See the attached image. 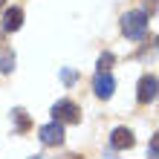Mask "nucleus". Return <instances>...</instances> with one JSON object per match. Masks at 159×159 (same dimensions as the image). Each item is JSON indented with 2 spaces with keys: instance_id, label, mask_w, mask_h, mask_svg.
Returning <instances> with one entry per match:
<instances>
[{
  "instance_id": "f257e3e1",
  "label": "nucleus",
  "mask_w": 159,
  "mask_h": 159,
  "mask_svg": "<svg viewBox=\"0 0 159 159\" xmlns=\"http://www.w3.org/2000/svg\"><path fill=\"white\" fill-rule=\"evenodd\" d=\"M145 29H148V15L145 12H127L125 17H121V32H125L127 38L139 41L145 35Z\"/></svg>"
},
{
  "instance_id": "f03ea898",
  "label": "nucleus",
  "mask_w": 159,
  "mask_h": 159,
  "mask_svg": "<svg viewBox=\"0 0 159 159\" xmlns=\"http://www.w3.org/2000/svg\"><path fill=\"white\" fill-rule=\"evenodd\" d=\"M52 119L58 121V125H78L81 121V110L78 104H72V101H58V104H52Z\"/></svg>"
},
{
  "instance_id": "7ed1b4c3",
  "label": "nucleus",
  "mask_w": 159,
  "mask_h": 159,
  "mask_svg": "<svg viewBox=\"0 0 159 159\" xmlns=\"http://www.w3.org/2000/svg\"><path fill=\"white\" fill-rule=\"evenodd\" d=\"M41 142L43 145H61L64 142V125H58V121H52V125H43L38 130Z\"/></svg>"
},
{
  "instance_id": "20e7f679",
  "label": "nucleus",
  "mask_w": 159,
  "mask_h": 159,
  "mask_svg": "<svg viewBox=\"0 0 159 159\" xmlns=\"http://www.w3.org/2000/svg\"><path fill=\"white\" fill-rule=\"evenodd\" d=\"M93 90H96L98 98H110V96H113V90H116L113 75H110V72H98L96 81H93Z\"/></svg>"
},
{
  "instance_id": "39448f33",
  "label": "nucleus",
  "mask_w": 159,
  "mask_h": 159,
  "mask_svg": "<svg viewBox=\"0 0 159 159\" xmlns=\"http://www.w3.org/2000/svg\"><path fill=\"white\" fill-rule=\"evenodd\" d=\"M136 98L142 101V104H148V101H153V98H156V75H145L142 81H139V93H136Z\"/></svg>"
},
{
  "instance_id": "423d86ee",
  "label": "nucleus",
  "mask_w": 159,
  "mask_h": 159,
  "mask_svg": "<svg viewBox=\"0 0 159 159\" xmlns=\"http://www.w3.org/2000/svg\"><path fill=\"white\" fill-rule=\"evenodd\" d=\"M133 130H127V127H116L113 130V136H110V145L116 148V151H125V148H133Z\"/></svg>"
},
{
  "instance_id": "0eeeda50",
  "label": "nucleus",
  "mask_w": 159,
  "mask_h": 159,
  "mask_svg": "<svg viewBox=\"0 0 159 159\" xmlns=\"http://www.w3.org/2000/svg\"><path fill=\"white\" fill-rule=\"evenodd\" d=\"M20 23H23V12L20 9H6V15H3V29L6 32H17L20 29Z\"/></svg>"
},
{
  "instance_id": "6e6552de",
  "label": "nucleus",
  "mask_w": 159,
  "mask_h": 159,
  "mask_svg": "<svg viewBox=\"0 0 159 159\" xmlns=\"http://www.w3.org/2000/svg\"><path fill=\"white\" fill-rule=\"evenodd\" d=\"M12 116H15V121H17V130H26V127H29V116H26L23 107H17Z\"/></svg>"
},
{
  "instance_id": "1a4fd4ad",
  "label": "nucleus",
  "mask_w": 159,
  "mask_h": 159,
  "mask_svg": "<svg viewBox=\"0 0 159 159\" xmlns=\"http://www.w3.org/2000/svg\"><path fill=\"white\" fill-rule=\"evenodd\" d=\"M113 52H104V55H101V58H98V72H107L110 67H113Z\"/></svg>"
},
{
  "instance_id": "9d476101",
  "label": "nucleus",
  "mask_w": 159,
  "mask_h": 159,
  "mask_svg": "<svg viewBox=\"0 0 159 159\" xmlns=\"http://www.w3.org/2000/svg\"><path fill=\"white\" fill-rule=\"evenodd\" d=\"M15 70V55H3L0 58V72H12Z\"/></svg>"
},
{
  "instance_id": "9b49d317",
  "label": "nucleus",
  "mask_w": 159,
  "mask_h": 159,
  "mask_svg": "<svg viewBox=\"0 0 159 159\" xmlns=\"http://www.w3.org/2000/svg\"><path fill=\"white\" fill-rule=\"evenodd\" d=\"M156 142H159V139L153 136V139H151V148H148V156H151V159H156Z\"/></svg>"
},
{
  "instance_id": "f8f14e48",
  "label": "nucleus",
  "mask_w": 159,
  "mask_h": 159,
  "mask_svg": "<svg viewBox=\"0 0 159 159\" xmlns=\"http://www.w3.org/2000/svg\"><path fill=\"white\" fill-rule=\"evenodd\" d=\"M64 81L72 84V81H75V72H72V70H64Z\"/></svg>"
},
{
  "instance_id": "ddd939ff",
  "label": "nucleus",
  "mask_w": 159,
  "mask_h": 159,
  "mask_svg": "<svg viewBox=\"0 0 159 159\" xmlns=\"http://www.w3.org/2000/svg\"><path fill=\"white\" fill-rule=\"evenodd\" d=\"M67 159H81V156H67Z\"/></svg>"
},
{
  "instance_id": "4468645a",
  "label": "nucleus",
  "mask_w": 159,
  "mask_h": 159,
  "mask_svg": "<svg viewBox=\"0 0 159 159\" xmlns=\"http://www.w3.org/2000/svg\"><path fill=\"white\" fill-rule=\"evenodd\" d=\"M0 9H3V0H0Z\"/></svg>"
}]
</instances>
